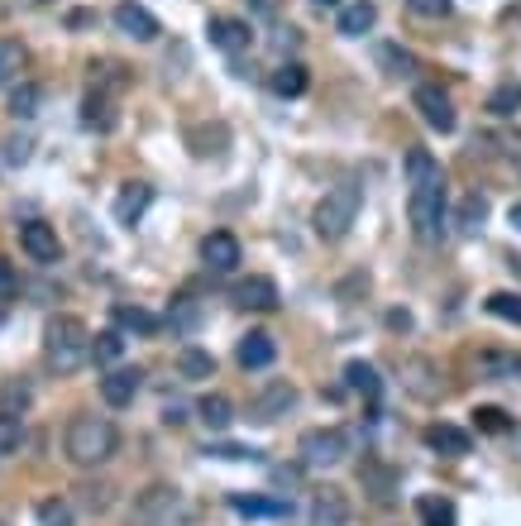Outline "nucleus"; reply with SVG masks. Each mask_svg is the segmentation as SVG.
<instances>
[{
  "label": "nucleus",
  "instance_id": "nucleus-1",
  "mask_svg": "<svg viewBox=\"0 0 521 526\" xmlns=\"http://www.w3.org/2000/svg\"><path fill=\"white\" fill-rule=\"evenodd\" d=\"M407 177H412V230L421 244H435L445 235V173L426 149L407 154Z\"/></svg>",
  "mask_w": 521,
  "mask_h": 526
},
{
  "label": "nucleus",
  "instance_id": "nucleus-2",
  "mask_svg": "<svg viewBox=\"0 0 521 526\" xmlns=\"http://www.w3.org/2000/svg\"><path fill=\"white\" fill-rule=\"evenodd\" d=\"M115 445H120V431H115V421L110 417H82L67 421V436H63V450L67 460L77 464V469H96V464H106L115 455Z\"/></svg>",
  "mask_w": 521,
  "mask_h": 526
},
{
  "label": "nucleus",
  "instance_id": "nucleus-3",
  "mask_svg": "<svg viewBox=\"0 0 521 526\" xmlns=\"http://www.w3.org/2000/svg\"><path fill=\"white\" fill-rule=\"evenodd\" d=\"M44 354L58 373H77L91 359V330L77 316H53L44 330Z\"/></svg>",
  "mask_w": 521,
  "mask_h": 526
},
{
  "label": "nucleus",
  "instance_id": "nucleus-4",
  "mask_svg": "<svg viewBox=\"0 0 521 526\" xmlns=\"http://www.w3.org/2000/svg\"><path fill=\"white\" fill-rule=\"evenodd\" d=\"M359 206H364V187H359V182L330 187L326 197H321V206H316V216H311L316 235H321V240H345L349 225L359 220Z\"/></svg>",
  "mask_w": 521,
  "mask_h": 526
},
{
  "label": "nucleus",
  "instance_id": "nucleus-5",
  "mask_svg": "<svg viewBox=\"0 0 521 526\" xmlns=\"http://www.w3.org/2000/svg\"><path fill=\"white\" fill-rule=\"evenodd\" d=\"M349 455V436L345 431H335V426H316V431H306L302 436V464L306 469H330V464H340Z\"/></svg>",
  "mask_w": 521,
  "mask_h": 526
},
{
  "label": "nucleus",
  "instance_id": "nucleus-6",
  "mask_svg": "<svg viewBox=\"0 0 521 526\" xmlns=\"http://www.w3.org/2000/svg\"><path fill=\"white\" fill-rule=\"evenodd\" d=\"M20 244H24V254H29L34 263H58V254H63L58 230H53L48 220H24V225H20Z\"/></svg>",
  "mask_w": 521,
  "mask_h": 526
},
{
  "label": "nucleus",
  "instance_id": "nucleus-7",
  "mask_svg": "<svg viewBox=\"0 0 521 526\" xmlns=\"http://www.w3.org/2000/svg\"><path fill=\"white\" fill-rule=\"evenodd\" d=\"M115 29L125 34V39H134V44H153L163 29H158V20H153L144 5H134V0H125V5H115Z\"/></svg>",
  "mask_w": 521,
  "mask_h": 526
},
{
  "label": "nucleus",
  "instance_id": "nucleus-8",
  "mask_svg": "<svg viewBox=\"0 0 521 526\" xmlns=\"http://www.w3.org/2000/svg\"><path fill=\"white\" fill-rule=\"evenodd\" d=\"M416 110H421V120H426L431 130H440V134L455 130V101L440 87H416Z\"/></svg>",
  "mask_w": 521,
  "mask_h": 526
},
{
  "label": "nucleus",
  "instance_id": "nucleus-9",
  "mask_svg": "<svg viewBox=\"0 0 521 526\" xmlns=\"http://www.w3.org/2000/svg\"><path fill=\"white\" fill-rule=\"evenodd\" d=\"M201 259H206L211 273H235L239 268V240L235 235H225V230H216V235L201 240Z\"/></svg>",
  "mask_w": 521,
  "mask_h": 526
},
{
  "label": "nucleus",
  "instance_id": "nucleus-10",
  "mask_svg": "<svg viewBox=\"0 0 521 526\" xmlns=\"http://www.w3.org/2000/svg\"><path fill=\"white\" fill-rule=\"evenodd\" d=\"M139 388H144V373L139 369H110L101 378V397H106L110 407H130L134 397H139Z\"/></svg>",
  "mask_w": 521,
  "mask_h": 526
},
{
  "label": "nucleus",
  "instance_id": "nucleus-11",
  "mask_svg": "<svg viewBox=\"0 0 521 526\" xmlns=\"http://www.w3.org/2000/svg\"><path fill=\"white\" fill-rule=\"evenodd\" d=\"M283 302L278 297V283L273 278H244V283L235 287V307H244V311H273Z\"/></svg>",
  "mask_w": 521,
  "mask_h": 526
},
{
  "label": "nucleus",
  "instance_id": "nucleus-12",
  "mask_svg": "<svg viewBox=\"0 0 521 526\" xmlns=\"http://www.w3.org/2000/svg\"><path fill=\"white\" fill-rule=\"evenodd\" d=\"M206 34H211V44L225 48V53H244V48L254 44V29H249L244 20H230V15H216Z\"/></svg>",
  "mask_w": 521,
  "mask_h": 526
},
{
  "label": "nucleus",
  "instance_id": "nucleus-13",
  "mask_svg": "<svg viewBox=\"0 0 521 526\" xmlns=\"http://www.w3.org/2000/svg\"><path fill=\"white\" fill-rule=\"evenodd\" d=\"M311 517H316V526H349L345 488H321V493H316V503H311Z\"/></svg>",
  "mask_w": 521,
  "mask_h": 526
},
{
  "label": "nucleus",
  "instance_id": "nucleus-14",
  "mask_svg": "<svg viewBox=\"0 0 521 526\" xmlns=\"http://www.w3.org/2000/svg\"><path fill=\"white\" fill-rule=\"evenodd\" d=\"M149 201H153L149 182H125V192L115 197V220L120 225H139V216L149 211Z\"/></svg>",
  "mask_w": 521,
  "mask_h": 526
},
{
  "label": "nucleus",
  "instance_id": "nucleus-15",
  "mask_svg": "<svg viewBox=\"0 0 521 526\" xmlns=\"http://www.w3.org/2000/svg\"><path fill=\"white\" fill-rule=\"evenodd\" d=\"M478 378H488V383H507V378H521V354H502V350H483L474 359Z\"/></svg>",
  "mask_w": 521,
  "mask_h": 526
},
{
  "label": "nucleus",
  "instance_id": "nucleus-16",
  "mask_svg": "<svg viewBox=\"0 0 521 526\" xmlns=\"http://www.w3.org/2000/svg\"><path fill=\"white\" fill-rule=\"evenodd\" d=\"M278 359V345H273V335H263V330H249L244 340H239V364L244 369H268Z\"/></svg>",
  "mask_w": 521,
  "mask_h": 526
},
{
  "label": "nucleus",
  "instance_id": "nucleus-17",
  "mask_svg": "<svg viewBox=\"0 0 521 526\" xmlns=\"http://www.w3.org/2000/svg\"><path fill=\"white\" fill-rule=\"evenodd\" d=\"M426 445H431L435 455H450V460H459V455H469V436H464L459 426H445V421H435V426H426Z\"/></svg>",
  "mask_w": 521,
  "mask_h": 526
},
{
  "label": "nucleus",
  "instance_id": "nucleus-18",
  "mask_svg": "<svg viewBox=\"0 0 521 526\" xmlns=\"http://www.w3.org/2000/svg\"><path fill=\"white\" fill-rule=\"evenodd\" d=\"M426 378H435L431 359H407V364H402V383H407V393L421 397V402H435V397H440V383H426Z\"/></svg>",
  "mask_w": 521,
  "mask_h": 526
},
{
  "label": "nucleus",
  "instance_id": "nucleus-19",
  "mask_svg": "<svg viewBox=\"0 0 521 526\" xmlns=\"http://www.w3.org/2000/svg\"><path fill=\"white\" fill-rule=\"evenodd\" d=\"M230 507H235L239 517H287L292 503L283 498H259V493H230Z\"/></svg>",
  "mask_w": 521,
  "mask_h": 526
},
{
  "label": "nucleus",
  "instance_id": "nucleus-20",
  "mask_svg": "<svg viewBox=\"0 0 521 526\" xmlns=\"http://www.w3.org/2000/svg\"><path fill=\"white\" fill-rule=\"evenodd\" d=\"M373 24H378V5H373V0H354V5H345V10H340V34H345V39L369 34Z\"/></svg>",
  "mask_w": 521,
  "mask_h": 526
},
{
  "label": "nucleus",
  "instance_id": "nucleus-21",
  "mask_svg": "<svg viewBox=\"0 0 521 526\" xmlns=\"http://www.w3.org/2000/svg\"><path fill=\"white\" fill-rule=\"evenodd\" d=\"M292 402H297V388H292V383H273V388L254 402V417H259V421H278Z\"/></svg>",
  "mask_w": 521,
  "mask_h": 526
},
{
  "label": "nucleus",
  "instance_id": "nucleus-22",
  "mask_svg": "<svg viewBox=\"0 0 521 526\" xmlns=\"http://www.w3.org/2000/svg\"><path fill=\"white\" fill-rule=\"evenodd\" d=\"M173 512H177V488H168V483H158V488H149V493L139 498V517H144V522L173 517Z\"/></svg>",
  "mask_w": 521,
  "mask_h": 526
},
{
  "label": "nucleus",
  "instance_id": "nucleus-23",
  "mask_svg": "<svg viewBox=\"0 0 521 526\" xmlns=\"http://www.w3.org/2000/svg\"><path fill=\"white\" fill-rule=\"evenodd\" d=\"M196 417L206 421L211 431H225L230 421H235V407H230V397H220V393H206L201 402H196Z\"/></svg>",
  "mask_w": 521,
  "mask_h": 526
},
{
  "label": "nucleus",
  "instance_id": "nucleus-24",
  "mask_svg": "<svg viewBox=\"0 0 521 526\" xmlns=\"http://www.w3.org/2000/svg\"><path fill=\"white\" fill-rule=\"evenodd\" d=\"M416 512H421V522L426 526H455L459 512L450 498H435V493H426V498H416Z\"/></svg>",
  "mask_w": 521,
  "mask_h": 526
},
{
  "label": "nucleus",
  "instance_id": "nucleus-25",
  "mask_svg": "<svg viewBox=\"0 0 521 526\" xmlns=\"http://www.w3.org/2000/svg\"><path fill=\"white\" fill-rule=\"evenodd\" d=\"M268 87L278 91V96H302V91H306V67L302 63L273 67V82H268Z\"/></svg>",
  "mask_w": 521,
  "mask_h": 526
},
{
  "label": "nucleus",
  "instance_id": "nucleus-26",
  "mask_svg": "<svg viewBox=\"0 0 521 526\" xmlns=\"http://www.w3.org/2000/svg\"><path fill=\"white\" fill-rule=\"evenodd\" d=\"M345 378H349V388H354V393H364L369 402L383 393V378H378V369H373V364H359V359H354V364L345 369Z\"/></svg>",
  "mask_w": 521,
  "mask_h": 526
},
{
  "label": "nucleus",
  "instance_id": "nucleus-27",
  "mask_svg": "<svg viewBox=\"0 0 521 526\" xmlns=\"http://www.w3.org/2000/svg\"><path fill=\"white\" fill-rule=\"evenodd\" d=\"M82 125H91V130H115V110H110L106 96L91 91L87 101H82Z\"/></svg>",
  "mask_w": 521,
  "mask_h": 526
},
{
  "label": "nucleus",
  "instance_id": "nucleus-28",
  "mask_svg": "<svg viewBox=\"0 0 521 526\" xmlns=\"http://www.w3.org/2000/svg\"><path fill=\"white\" fill-rule=\"evenodd\" d=\"M177 369H182V378H211V373H216V359L206 350H196V345H187V350L177 354Z\"/></svg>",
  "mask_w": 521,
  "mask_h": 526
},
{
  "label": "nucleus",
  "instance_id": "nucleus-29",
  "mask_svg": "<svg viewBox=\"0 0 521 526\" xmlns=\"http://www.w3.org/2000/svg\"><path fill=\"white\" fill-rule=\"evenodd\" d=\"M24 440V417L20 412H0V460H10Z\"/></svg>",
  "mask_w": 521,
  "mask_h": 526
},
{
  "label": "nucleus",
  "instance_id": "nucleus-30",
  "mask_svg": "<svg viewBox=\"0 0 521 526\" xmlns=\"http://www.w3.org/2000/svg\"><path fill=\"white\" fill-rule=\"evenodd\" d=\"M120 354H125V335H120V330H101V335L91 340V359H96V364H115Z\"/></svg>",
  "mask_w": 521,
  "mask_h": 526
},
{
  "label": "nucleus",
  "instance_id": "nucleus-31",
  "mask_svg": "<svg viewBox=\"0 0 521 526\" xmlns=\"http://www.w3.org/2000/svg\"><path fill=\"white\" fill-rule=\"evenodd\" d=\"M483 220H488V197H478V192H469L464 197V206H459V230H483Z\"/></svg>",
  "mask_w": 521,
  "mask_h": 526
},
{
  "label": "nucleus",
  "instance_id": "nucleus-32",
  "mask_svg": "<svg viewBox=\"0 0 521 526\" xmlns=\"http://www.w3.org/2000/svg\"><path fill=\"white\" fill-rule=\"evenodd\" d=\"M34 517H39V526H72V503L67 498H44L34 507Z\"/></svg>",
  "mask_w": 521,
  "mask_h": 526
},
{
  "label": "nucleus",
  "instance_id": "nucleus-33",
  "mask_svg": "<svg viewBox=\"0 0 521 526\" xmlns=\"http://www.w3.org/2000/svg\"><path fill=\"white\" fill-rule=\"evenodd\" d=\"M115 326L139 330V335H153V330H158V316H149L144 307H115Z\"/></svg>",
  "mask_w": 521,
  "mask_h": 526
},
{
  "label": "nucleus",
  "instance_id": "nucleus-34",
  "mask_svg": "<svg viewBox=\"0 0 521 526\" xmlns=\"http://www.w3.org/2000/svg\"><path fill=\"white\" fill-rule=\"evenodd\" d=\"M10 115H15V120L39 115V87H34V82H24V87L10 91Z\"/></svg>",
  "mask_w": 521,
  "mask_h": 526
},
{
  "label": "nucleus",
  "instance_id": "nucleus-35",
  "mask_svg": "<svg viewBox=\"0 0 521 526\" xmlns=\"http://www.w3.org/2000/svg\"><path fill=\"white\" fill-rule=\"evenodd\" d=\"M488 110H493V115H517L521 110V82H507V87L493 91V96H488Z\"/></svg>",
  "mask_w": 521,
  "mask_h": 526
},
{
  "label": "nucleus",
  "instance_id": "nucleus-36",
  "mask_svg": "<svg viewBox=\"0 0 521 526\" xmlns=\"http://www.w3.org/2000/svg\"><path fill=\"white\" fill-rule=\"evenodd\" d=\"M488 311L502 316V321H512V326H521V292H493V297H488Z\"/></svg>",
  "mask_w": 521,
  "mask_h": 526
},
{
  "label": "nucleus",
  "instance_id": "nucleus-37",
  "mask_svg": "<svg viewBox=\"0 0 521 526\" xmlns=\"http://www.w3.org/2000/svg\"><path fill=\"white\" fill-rule=\"evenodd\" d=\"M29 383H20V378H10L5 388H0V412H24L29 407Z\"/></svg>",
  "mask_w": 521,
  "mask_h": 526
},
{
  "label": "nucleus",
  "instance_id": "nucleus-38",
  "mask_svg": "<svg viewBox=\"0 0 521 526\" xmlns=\"http://www.w3.org/2000/svg\"><path fill=\"white\" fill-rule=\"evenodd\" d=\"M20 67H24V48L15 39H0V82H10Z\"/></svg>",
  "mask_w": 521,
  "mask_h": 526
},
{
  "label": "nucleus",
  "instance_id": "nucleus-39",
  "mask_svg": "<svg viewBox=\"0 0 521 526\" xmlns=\"http://www.w3.org/2000/svg\"><path fill=\"white\" fill-rule=\"evenodd\" d=\"M474 426H478V431H488V436H502L512 421H507V412H502V407H478V412H474Z\"/></svg>",
  "mask_w": 521,
  "mask_h": 526
},
{
  "label": "nucleus",
  "instance_id": "nucleus-40",
  "mask_svg": "<svg viewBox=\"0 0 521 526\" xmlns=\"http://www.w3.org/2000/svg\"><path fill=\"white\" fill-rule=\"evenodd\" d=\"M206 455H216V460H263V450H254V445H206Z\"/></svg>",
  "mask_w": 521,
  "mask_h": 526
},
{
  "label": "nucleus",
  "instance_id": "nucleus-41",
  "mask_svg": "<svg viewBox=\"0 0 521 526\" xmlns=\"http://www.w3.org/2000/svg\"><path fill=\"white\" fill-rule=\"evenodd\" d=\"M407 10L421 20H445L450 15V0H407Z\"/></svg>",
  "mask_w": 521,
  "mask_h": 526
},
{
  "label": "nucleus",
  "instance_id": "nucleus-42",
  "mask_svg": "<svg viewBox=\"0 0 521 526\" xmlns=\"http://www.w3.org/2000/svg\"><path fill=\"white\" fill-rule=\"evenodd\" d=\"M378 58H383V63H388L392 72H397V77H407V72H416V58H412V53H402V48H383Z\"/></svg>",
  "mask_w": 521,
  "mask_h": 526
},
{
  "label": "nucleus",
  "instance_id": "nucleus-43",
  "mask_svg": "<svg viewBox=\"0 0 521 526\" xmlns=\"http://www.w3.org/2000/svg\"><path fill=\"white\" fill-rule=\"evenodd\" d=\"M82 493H87L82 503H87L91 512H106V507H110V488H106V483H96V488H82Z\"/></svg>",
  "mask_w": 521,
  "mask_h": 526
},
{
  "label": "nucleus",
  "instance_id": "nucleus-44",
  "mask_svg": "<svg viewBox=\"0 0 521 526\" xmlns=\"http://www.w3.org/2000/svg\"><path fill=\"white\" fill-rule=\"evenodd\" d=\"M24 158H29V139H10V144H5V163H10V168H20Z\"/></svg>",
  "mask_w": 521,
  "mask_h": 526
},
{
  "label": "nucleus",
  "instance_id": "nucleus-45",
  "mask_svg": "<svg viewBox=\"0 0 521 526\" xmlns=\"http://www.w3.org/2000/svg\"><path fill=\"white\" fill-rule=\"evenodd\" d=\"M15 287H20V278H15V263L0 259V297H10Z\"/></svg>",
  "mask_w": 521,
  "mask_h": 526
},
{
  "label": "nucleus",
  "instance_id": "nucleus-46",
  "mask_svg": "<svg viewBox=\"0 0 521 526\" xmlns=\"http://www.w3.org/2000/svg\"><path fill=\"white\" fill-rule=\"evenodd\" d=\"M388 326H392V330H407V326H412V316H407V311H392Z\"/></svg>",
  "mask_w": 521,
  "mask_h": 526
},
{
  "label": "nucleus",
  "instance_id": "nucleus-47",
  "mask_svg": "<svg viewBox=\"0 0 521 526\" xmlns=\"http://www.w3.org/2000/svg\"><path fill=\"white\" fill-rule=\"evenodd\" d=\"M163 421H168V426H182V421H187V412H182V407L173 402V407H168V417H163Z\"/></svg>",
  "mask_w": 521,
  "mask_h": 526
},
{
  "label": "nucleus",
  "instance_id": "nucleus-48",
  "mask_svg": "<svg viewBox=\"0 0 521 526\" xmlns=\"http://www.w3.org/2000/svg\"><path fill=\"white\" fill-rule=\"evenodd\" d=\"M507 220H512V225H517V230H521V201H517V206H512V211H507Z\"/></svg>",
  "mask_w": 521,
  "mask_h": 526
},
{
  "label": "nucleus",
  "instance_id": "nucleus-49",
  "mask_svg": "<svg viewBox=\"0 0 521 526\" xmlns=\"http://www.w3.org/2000/svg\"><path fill=\"white\" fill-rule=\"evenodd\" d=\"M507 149H512V154H521V134H512V139H507Z\"/></svg>",
  "mask_w": 521,
  "mask_h": 526
},
{
  "label": "nucleus",
  "instance_id": "nucleus-50",
  "mask_svg": "<svg viewBox=\"0 0 521 526\" xmlns=\"http://www.w3.org/2000/svg\"><path fill=\"white\" fill-rule=\"evenodd\" d=\"M316 5H340V0H316Z\"/></svg>",
  "mask_w": 521,
  "mask_h": 526
},
{
  "label": "nucleus",
  "instance_id": "nucleus-51",
  "mask_svg": "<svg viewBox=\"0 0 521 526\" xmlns=\"http://www.w3.org/2000/svg\"><path fill=\"white\" fill-rule=\"evenodd\" d=\"M29 5H44V0H29Z\"/></svg>",
  "mask_w": 521,
  "mask_h": 526
},
{
  "label": "nucleus",
  "instance_id": "nucleus-52",
  "mask_svg": "<svg viewBox=\"0 0 521 526\" xmlns=\"http://www.w3.org/2000/svg\"><path fill=\"white\" fill-rule=\"evenodd\" d=\"M0 526H5V522H0Z\"/></svg>",
  "mask_w": 521,
  "mask_h": 526
}]
</instances>
